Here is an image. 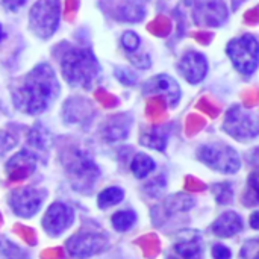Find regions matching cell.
<instances>
[{
	"label": "cell",
	"mask_w": 259,
	"mask_h": 259,
	"mask_svg": "<svg viewBox=\"0 0 259 259\" xmlns=\"http://www.w3.org/2000/svg\"><path fill=\"white\" fill-rule=\"evenodd\" d=\"M109 241L105 234L100 232H77L65 243V249L70 256L85 259L102 253L108 247Z\"/></svg>",
	"instance_id": "obj_9"
},
{
	"label": "cell",
	"mask_w": 259,
	"mask_h": 259,
	"mask_svg": "<svg viewBox=\"0 0 259 259\" xmlns=\"http://www.w3.org/2000/svg\"><path fill=\"white\" fill-rule=\"evenodd\" d=\"M123 199H124V191L121 188H118V187H111V188L103 190L99 194L97 205H99L100 209H106V208L118 205Z\"/></svg>",
	"instance_id": "obj_20"
},
{
	"label": "cell",
	"mask_w": 259,
	"mask_h": 259,
	"mask_svg": "<svg viewBox=\"0 0 259 259\" xmlns=\"http://www.w3.org/2000/svg\"><path fill=\"white\" fill-rule=\"evenodd\" d=\"M121 46L124 47L126 52L132 53V52H137V49L140 47V36L132 32V30H127L123 33L121 36Z\"/></svg>",
	"instance_id": "obj_26"
},
{
	"label": "cell",
	"mask_w": 259,
	"mask_h": 259,
	"mask_svg": "<svg viewBox=\"0 0 259 259\" xmlns=\"http://www.w3.org/2000/svg\"><path fill=\"white\" fill-rule=\"evenodd\" d=\"M212 256H214V259H231L232 258V253H231V250L226 246L215 244L212 247Z\"/></svg>",
	"instance_id": "obj_30"
},
{
	"label": "cell",
	"mask_w": 259,
	"mask_h": 259,
	"mask_svg": "<svg viewBox=\"0 0 259 259\" xmlns=\"http://www.w3.org/2000/svg\"><path fill=\"white\" fill-rule=\"evenodd\" d=\"M38 165L36 155L30 150L17 152L8 162H6V175L11 181H23L35 173Z\"/></svg>",
	"instance_id": "obj_13"
},
{
	"label": "cell",
	"mask_w": 259,
	"mask_h": 259,
	"mask_svg": "<svg viewBox=\"0 0 259 259\" xmlns=\"http://www.w3.org/2000/svg\"><path fill=\"white\" fill-rule=\"evenodd\" d=\"M175 250L184 259H202V237L196 231H185L179 235L175 244Z\"/></svg>",
	"instance_id": "obj_15"
},
{
	"label": "cell",
	"mask_w": 259,
	"mask_h": 259,
	"mask_svg": "<svg viewBox=\"0 0 259 259\" xmlns=\"http://www.w3.org/2000/svg\"><path fill=\"white\" fill-rule=\"evenodd\" d=\"M61 0H38L29 12V27L41 39L50 38L59 27Z\"/></svg>",
	"instance_id": "obj_4"
},
{
	"label": "cell",
	"mask_w": 259,
	"mask_h": 259,
	"mask_svg": "<svg viewBox=\"0 0 259 259\" xmlns=\"http://www.w3.org/2000/svg\"><path fill=\"white\" fill-rule=\"evenodd\" d=\"M141 144L156 149V150H164L167 144V134L164 132V129L155 127L141 138Z\"/></svg>",
	"instance_id": "obj_23"
},
{
	"label": "cell",
	"mask_w": 259,
	"mask_h": 259,
	"mask_svg": "<svg viewBox=\"0 0 259 259\" xmlns=\"http://www.w3.org/2000/svg\"><path fill=\"white\" fill-rule=\"evenodd\" d=\"M155 167H156L155 161L146 153L135 155L132 159V164H131V170H132L134 176L138 179H144L146 176H149L155 170Z\"/></svg>",
	"instance_id": "obj_18"
},
{
	"label": "cell",
	"mask_w": 259,
	"mask_h": 259,
	"mask_svg": "<svg viewBox=\"0 0 259 259\" xmlns=\"http://www.w3.org/2000/svg\"><path fill=\"white\" fill-rule=\"evenodd\" d=\"M250 226H252L253 229L259 231V211L252 214V217H250Z\"/></svg>",
	"instance_id": "obj_32"
},
{
	"label": "cell",
	"mask_w": 259,
	"mask_h": 259,
	"mask_svg": "<svg viewBox=\"0 0 259 259\" xmlns=\"http://www.w3.org/2000/svg\"><path fill=\"white\" fill-rule=\"evenodd\" d=\"M143 93L146 96H150V94L164 96L170 106H176L181 99V90H179L178 82L167 74H158L149 79L143 85Z\"/></svg>",
	"instance_id": "obj_12"
},
{
	"label": "cell",
	"mask_w": 259,
	"mask_h": 259,
	"mask_svg": "<svg viewBox=\"0 0 259 259\" xmlns=\"http://www.w3.org/2000/svg\"><path fill=\"white\" fill-rule=\"evenodd\" d=\"M74 222V211L71 206L55 202L49 206L42 219V228L50 237H59L67 229L73 226Z\"/></svg>",
	"instance_id": "obj_11"
},
{
	"label": "cell",
	"mask_w": 259,
	"mask_h": 259,
	"mask_svg": "<svg viewBox=\"0 0 259 259\" xmlns=\"http://www.w3.org/2000/svg\"><path fill=\"white\" fill-rule=\"evenodd\" d=\"M15 144H17V140L14 138V135H11L6 131H0V156L9 152Z\"/></svg>",
	"instance_id": "obj_28"
},
{
	"label": "cell",
	"mask_w": 259,
	"mask_h": 259,
	"mask_svg": "<svg viewBox=\"0 0 259 259\" xmlns=\"http://www.w3.org/2000/svg\"><path fill=\"white\" fill-rule=\"evenodd\" d=\"M24 0H5V5L9 8V9H17L20 5H23Z\"/></svg>",
	"instance_id": "obj_33"
},
{
	"label": "cell",
	"mask_w": 259,
	"mask_h": 259,
	"mask_svg": "<svg viewBox=\"0 0 259 259\" xmlns=\"http://www.w3.org/2000/svg\"><path fill=\"white\" fill-rule=\"evenodd\" d=\"M115 76H117V79H118L121 83H124V85H134V83L137 82L135 74H134L132 71H129L127 68H117V70H115Z\"/></svg>",
	"instance_id": "obj_29"
},
{
	"label": "cell",
	"mask_w": 259,
	"mask_h": 259,
	"mask_svg": "<svg viewBox=\"0 0 259 259\" xmlns=\"http://www.w3.org/2000/svg\"><path fill=\"white\" fill-rule=\"evenodd\" d=\"M61 88L55 70L49 64H38L23 79L14 91V105L29 115H36L49 109L58 97Z\"/></svg>",
	"instance_id": "obj_1"
},
{
	"label": "cell",
	"mask_w": 259,
	"mask_h": 259,
	"mask_svg": "<svg viewBox=\"0 0 259 259\" xmlns=\"http://www.w3.org/2000/svg\"><path fill=\"white\" fill-rule=\"evenodd\" d=\"M9 259H17V258H9Z\"/></svg>",
	"instance_id": "obj_35"
},
{
	"label": "cell",
	"mask_w": 259,
	"mask_h": 259,
	"mask_svg": "<svg viewBox=\"0 0 259 259\" xmlns=\"http://www.w3.org/2000/svg\"><path fill=\"white\" fill-rule=\"evenodd\" d=\"M29 144L39 150H47L49 146L52 144V137L47 132V129L41 126V123H36L29 132Z\"/></svg>",
	"instance_id": "obj_21"
},
{
	"label": "cell",
	"mask_w": 259,
	"mask_h": 259,
	"mask_svg": "<svg viewBox=\"0 0 259 259\" xmlns=\"http://www.w3.org/2000/svg\"><path fill=\"white\" fill-rule=\"evenodd\" d=\"M212 191L215 194V199L219 203H231L232 197H234V191L231 184H217L212 187Z\"/></svg>",
	"instance_id": "obj_25"
},
{
	"label": "cell",
	"mask_w": 259,
	"mask_h": 259,
	"mask_svg": "<svg viewBox=\"0 0 259 259\" xmlns=\"http://www.w3.org/2000/svg\"><path fill=\"white\" fill-rule=\"evenodd\" d=\"M197 156L203 164L222 173L232 175L241 168V161H240L238 153L231 146H226L222 143L206 144V146L199 147Z\"/></svg>",
	"instance_id": "obj_6"
},
{
	"label": "cell",
	"mask_w": 259,
	"mask_h": 259,
	"mask_svg": "<svg viewBox=\"0 0 259 259\" xmlns=\"http://www.w3.org/2000/svg\"><path fill=\"white\" fill-rule=\"evenodd\" d=\"M61 71L68 85L80 90H93L102 74L97 58L83 47H71L62 53Z\"/></svg>",
	"instance_id": "obj_2"
},
{
	"label": "cell",
	"mask_w": 259,
	"mask_h": 259,
	"mask_svg": "<svg viewBox=\"0 0 259 259\" xmlns=\"http://www.w3.org/2000/svg\"><path fill=\"white\" fill-rule=\"evenodd\" d=\"M3 36H5V33H3V27H2V24H0V42H2Z\"/></svg>",
	"instance_id": "obj_34"
},
{
	"label": "cell",
	"mask_w": 259,
	"mask_h": 259,
	"mask_svg": "<svg viewBox=\"0 0 259 259\" xmlns=\"http://www.w3.org/2000/svg\"><path fill=\"white\" fill-rule=\"evenodd\" d=\"M131 61L134 62V65L140 67V68H149L150 67V61L146 55H143L141 58H137V56H131Z\"/></svg>",
	"instance_id": "obj_31"
},
{
	"label": "cell",
	"mask_w": 259,
	"mask_h": 259,
	"mask_svg": "<svg viewBox=\"0 0 259 259\" xmlns=\"http://www.w3.org/2000/svg\"><path fill=\"white\" fill-rule=\"evenodd\" d=\"M179 71L190 83H199L208 73V61L202 53L188 52L179 62Z\"/></svg>",
	"instance_id": "obj_14"
},
{
	"label": "cell",
	"mask_w": 259,
	"mask_h": 259,
	"mask_svg": "<svg viewBox=\"0 0 259 259\" xmlns=\"http://www.w3.org/2000/svg\"><path fill=\"white\" fill-rule=\"evenodd\" d=\"M226 52L235 68L243 74H252L259 64V42L253 35H243L232 39Z\"/></svg>",
	"instance_id": "obj_5"
},
{
	"label": "cell",
	"mask_w": 259,
	"mask_h": 259,
	"mask_svg": "<svg viewBox=\"0 0 259 259\" xmlns=\"http://www.w3.org/2000/svg\"><path fill=\"white\" fill-rule=\"evenodd\" d=\"M46 196H47L46 190L35 188V187H24V188L14 190L8 197V203L15 215L21 219H30L39 211Z\"/></svg>",
	"instance_id": "obj_8"
},
{
	"label": "cell",
	"mask_w": 259,
	"mask_h": 259,
	"mask_svg": "<svg viewBox=\"0 0 259 259\" xmlns=\"http://www.w3.org/2000/svg\"><path fill=\"white\" fill-rule=\"evenodd\" d=\"M112 226L118 232H126L129 231L135 223H137V214L132 209H124L118 211L112 215Z\"/></svg>",
	"instance_id": "obj_22"
},
{
	"label": "cell",
	"mask_w": 259,
	"mask_h": 259,
	"mask_svg": "<svg viewBox=\"0 0 259 259\" xmlns=\"http://www.w3.org/2000/svg\"><path fill=\"white\" fill-rule=\"evenodd\" d=\"M146 14V8L143 3H140V0L134 2V0H129L123 5V8H120L118 11V18L123 20V21H140L143 20Z\"/></svg>",
	"instance_id": "obj_19"
},
{
	"label": "cell",
	"mask_w": 259,
	"mask_h": 259,
	"mask_svg": "<svg viewBox=\"0 0 259 259\" xmlns=\"http://www.w3.org/2000/svg\"><path fill=\"white\" fill-rule=\"evenodd\" d=\"M223 131L238 140H250L259 134V120L256 115L241 106H234L228 111Z\"/></svg>",
	"instance_id": "obj_7"
},
{
	"label": "cell",
	"mask_w": 259,
	"mask_h": 259,
	"mask_svg": "<svg viewBox=\"0 0 259 259\" xmlns=\"http://www.w3.org/2000/svg\"><path fill=\"white\" fill-rule=\"evenodd\" d=\"M65 171L70 178L71 187L80 193L91 191L100 176L99 167L96 165L93 158L82 150H73L68 153L65 161Z\"/></svg>",
	"instance_id": "obj_3"
},
{
	"label": "cell",
	"mask_w": 259,
	"mask_h": 259,
	"mask_svg": "<svg viewBox=\"0 0 259 259\" xmlns=\"http://www.w3.org/2000/svg\"><path fill=\"white\" fill-rule=\"evenodd\" d=\"M212 232L217 237L222 238H229L234 237L235 234H240L243 231V219L237 212H225L222 214L212 225Z\"/></svg>",
	"instance_id": "obj_16"
},
{
	"label": "cell",
	"mask_w": 259,
	"mask_h": 259,
	"mask_svg": "<svg viewBox=\"0 0 259 259\" xmlns=\"http://www.w3.org/2000/svg\"><path fill=\"white\" fill-rule=\"evenodd\" d=\"M129 118L126 115H118L114 117L108 121V124H105L103 127V138L106 141H118L126 138L127 132H129Z\"/></svg>",
	"instance_id": "obj_17"
},
{
	"label": "cell",
	"mask_w": 259,
	"mask_h": 259,
	"mask_svg": "<svg viewBox=\"0 0 259 259\" xmlns=\"http://www.w3.org/2000/svg\"><path fill=\"white\" fill-rule=\"evenodd\" d=\"M246 205L259 203V171H253L247 179V193L244 196Z\"/></svg>",
	"instance_id": "obj_24"
},
{
	"label": "cell",
	"mask_w": 259,
	"mask_h": 259,
	"mask_svg": "<svg viewBox=\"0 0 259 259\" xmlns=\"http://www.w3.org/2000/svg\"><path fill=\"white\" fill-rule=\"evenodd\" d=\"M241 258L259 259V238L246 241V244L241 249Z\"/></svg>",
	"instance_id": "obj_27"
},
{
	"label": "cell",
	"mask_w": 259,
	"mask_h": 259,
	"mask_svg": "<svg viewBox=\"0 0 259 259\" xmlns=\"http://www.w3.org/2000/svg\"><path fill=\"white\" fill-rule=\"evenodd\" d=\"M191 6V14L199 26H220L228 17L226 6L222 0H187Z\"/></svg>",
	"instance_id": "obj_10"
}]
</instances>
